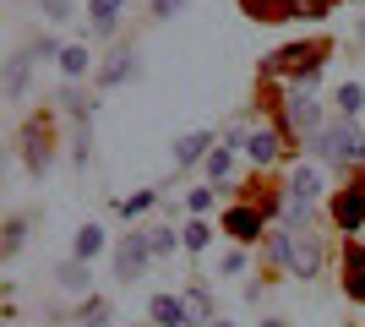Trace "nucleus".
I'll return each instance as SVG.
<instances>
[{"mask_svg":"<svg viewBox=\"0 0 365 327\" xmlns=\"http://www.w3.org/2000/svg\"><path fill=\"white\" fill-rule=\"evenodd\" d=\"M311 142H317V153H322V158H333V164H349V158H365V137L354 131L349 120H344V125H322V131H317Z\"/></svg>","mask_w":365,"mask_h":327,"instance_id":"obj_1","label":"nucleus"},{"mask_svg":"<svg viewBox=\"0 0 365 327\" xmlns=\"http://www.w3.org/2000/svg\"><path fill=\"white\" fill-rule=\"evenodd\" d=\"M289 273H300V279H311L322 267V246H317V234H305V229H289Z\"/></svg>","mask_w":365,"mask_h":327,"instance_id":"obj_2","label":"nucleus"},{"mask_svg":"<svg viewBox=\"0 0 365 327\" xmlns=\"http://www.w3.org/2000/svg\"><path fill=\"white\" fill-rule=\"evenodd\" d=\"M148 256H153V246H148V234H131L120 251H115V279H142V267H148Z\"/></svg>","mask_w":365,"mask_h":327,"instance_id":"obj_3","label":"nucleus"},{"mask_svg":"<svg viewBox=\"0 0 365 327\" xmlns=\"http://www.w3.org/2000/svg\"><path fill=\"white\" fill-rule=\"evenodd\" d=\"M289 125L305 131V137H317V131H322V104L311 98V88H294V93H289Z\"/></svg>","mask_w":365,"mask_h":327,"instance_id":"obj_4","label":"nucleus"},{"mask_svg":"<svg viewBox=\"0 0 365 327\" xmlns=\"http://www.w3.org/2000/svg\"><path fill=\"white\" fill-rule=\"evenodd\" d=\"M333 224H338V229H360V224H365V191L360 186H344L333 197Z\"/></svg>","mask_w":365,"mask_h":327,"instance_id":"obj_5","label":"nucleus"},{"mask_svg":"<svg viewBox=\"0 0 365 327\" xmlns=\"http://www.w3.org/2000/svg\"><path fill=\"white\" fill-rule=\"evenodd\" d=\"M224 229L235 234V240H257V234H262V213H257V207H229Z\"/></svg>","mask_w":365,"mask_h":327,"instance_id":"obj_6","label":"nucleus"},{"mask_svg":"<svg viewBox=\"0 0 365 327\" xmlns=\"http://www.w3.org/2000/svg\"><path fill=\"white\" fill-rule=\"evenodd\" d=\"M55 284H61L66 295H88V284H93V267H88V262H76V256H71V262H61V267H55Z\"/></svg>","mask_w":365,"mask_h":327,"instance_id":"obj_7","label":"nucleus"},{"mask_svg":"<svg viewBox=\"0 0 365 327\" xmlns=\"http://www.w3.org/2000/svg\"><path fill=\"white\" fill-rule=\"evenodd\" d=\"M153 327H185V300H175V295H153Z\"/></svg>","mask_w":365,"mask_h":327,"instance_id":"obj_8","label":"nucleus"},{"mask_svg":"<svg viewBox=\"0 0 365 327\" xmlns=\"http://www.w3.org/2000/svg\"><path fill=\"white\" fill-rule=\"evenodd\" d=\"M125 77H137V55H131V49H115V55H109V66H98V82H104V88H115V82H125Z\"/></svg>","mask_w":365,"mask_h":327,"instance_id":"obj_9","label":"nucleus"},{"mask_svg":"<svg viewBox=\"0 0 365 327\" xmlns=\"http://www.w3.org/2000/svg\"><path fill=\"white\" fill-rule=\"evenodd\" d=\"M245 11L257 22H289V16H300V6L294 0H245Z\"/></svg>","mask_w":365,"mask_h":327,"instance_id":"obj_10","label":"nucleus"},{"mask_svg":"<svg viewBox=\"0 0 365 327\" xmlns=\"http://www.w3.org/2000/svg\"><path fill=\"white\" fill-rule=\"evenodd\" d=\"M317 197H322V170H294V180H289V202L311 207Z\"/></svg>","mask_w":365,"mask_h":327,"instance_id":"obj_11","label":"nucleus"},{"mask_svg":"<svg viewBox=\"0 0 365 327\" xmlns=\"http://www.w3.org/2000/svg\"><path fill=\"white\" fill-rule=\"evenodd\" d=\"M207 147H213V131H191V137L175 142V164H197V158H207Z\"/></svg>","mask_w":365,"mask_h":327,"instance_id":"obj_12","label":"nucleus"},{"mask_svg":"<svg viewBox=\"0 0 365 327\" xmlns=\"http://www.w3.org/2000/svg\"><path fill=\"white\" fill-rule=\"evenodd\" d=\"M344 289H349V300H365V251L349 246V256H344Z\"/></svg>","mask_w":365,"mask_h":327,"instance_id":"obj_13","label":"nucleus"},{"mask_svg":"<svg viewBox=\"0 0 365 327\" xmlns=\"http://www.w3.org/2000/svg\"><path fill=\"white\" fill-rule=\"evenodd\" d=\"M28 71H33L28 55H11V61H6V98H22V93H28Z\"/></svg>","mask_w":365,"mask_h":327,"instance_id":"obj_14","label":"nucleus"},{"mask_svg":"<svg viewBox=\"0 0 365 327\" xmlns=\"http://www.w3.org/2000/svg\"><path fill=\"white\" fill-rule=\"evenodd\" d=\"M120 11H125V0H93V33H115V22H120Z\"/></svg>","mask_w":365,"mask_h":327,"instance_id":"obj_15","label":"nucleus"},{"mask_svg":"<svg viewBox=\"0 0 365 327\" xmlns=\"http://www.w3.org/2000/svg\"><path fill=\"white\" fill-rule=\"evenodd\" d=\"M44 142H49L44 125H28V170H33V175L49 170V147H44Z\"/></svg>","mask_w":365,"mask_h":327,"instance_id":"obj_16","label":"nucleus"},{"mask_svg":"<svg viewBox=\"0 0 365 327\" xmlns=\"http://www.w3.org/2000/svg\"><path fill=\"white\" fill-rule=\"evenodd\" d=\"M98 251H104V229H98V224H82V229H76V262H93Z\"/></svg>","mask_w":365,"mask_h":327,"instance_id":"obj_17","label":"nucleus"},{"mask_svg":"<svg viewBox=\"0 0 365 327\" xmlns=\"http://www.w3.org/2000/svg\"><path fill=\"white\" fill-rule=\"evenodd\" d=\"M185 322H213V300H207V289H202V284H197V289H185Z\"/></svg>","mask_w":365,"mask_h":327,"instance_id":"obj_18","label":"nucleus"},{"mask_svg":"<svg viewBox=\"0 0 365 327\" xmlns=\"http://www.w3.org/2000/svg\"><path fill=\"white\" fill-rule=\"evenodd\" d=\"M245 153L257 158V164H273L278 158V137L273 131H251V137H245Z\"/></svg>","mask_w":365,"mask_h":327,"instance_id":"obj_19","label":"nucleus"},{"mask_svg":"<svg viewBox=\"0 0 365 327\" xmlns=\"http://www.w3.org/2000/svg\"><path fill=\"white\" fill-rule=\"evenodd\" d=\"M88 66H93L88 44H66V49H61V71H66V77H82Z\"/></svg>","mask_w":365,"mask_h":327,"instance_id":"obj_20","label":"nucleus"},{"mask_svg":"<svg viewBox=\"0 0 365 327\" xmlns=\"http://www.w3.org/2000/svg\"><path fill=\"white\" fill-rule=\"evenodd\" d=\"M338 109H344V120H354V115L365 109V88L360 82H344V88H338Z\"/></svg>","mask_w":365,"mask_h":327,"instance_id":"obj_21","label":"nucleus"},{"mask_svg":"<svg viewBox=\"0 0 365 327\" xmlns=\"http://www.w3.org/2000/svg\"><path fill=\"white\" fill-rule=\"evenodd\" d=\"M82 327H109V300H88L82 306Z\"/></svg>","mask_w":365,"mask_h":327,"instance_id":"obj_22","label":"nucleus"},{"mask_svg":"<svg viewBox=\"0 0 365 327\" xmlns=\"http://www.w3.org/2000/svg\"><path fill=\"white\" fill-rule=\"evenodd\" d=\"M202 164H207V175H213V180H224V175L235 170V158H229V147H218V153H207V158H202Z\"/></svg>","mask_w":365,"mask_h":327,"instance_id":"obj_23","label":"nucleus"},{"mask_svg":"<svg viewBox=\"0 0 365 327\" xmlns=\"http://www.w3.org/2000/svg\"><path fill=\"white\" fill-rule=\"evenodd\" d=\"M22 240H28V224H22V218H11V224H6V256H16V251H22Z\"/></svg>","mask_w":365,"mask_h":327,"instance_id":"obj_24","label":"nucleus"},{"mask_svg":"<svg viewBox=\"0 0 365 327\" xmlns=\"http://www.w3.org/2000/svg\"><path fill=\"white\" fill-rule=\"evenodd\" d=\"M38 11H44L49 22H71V0H38Z\"/></svg>","mask_w":365,"mask_h":327,"instance_id":"obj_25","label":"nucleus"},{"mask_svg":"<svg viewBox=\"0 0 365 327\" xmlns=\"http://www.w3.org/2000/svg\"><path fill=\"white\" fill-rule=\"evenodd\" d=\"M148 246H153V256L175 251V229H148Z\"/></svg>","mask_w":365,"mask_h":327,"instance_id":"obj_26","label":"nucleus"},{"mask_svg":"<svg viewBox=\"0 0 365 327\" xmlns=\"http://www.w3.org/2000/svg\"><path fill=\"white\" fill-rule=\"evenodd\" d=\"M148 207H153V191H137V197H125V202H120V213L137 218V213H148Z\"/></svg>","mask_w":365,"mask_h":327,"instance_id":"obj_27","label":"nucleus"},{"mask_svg":"<svg viewBox=\"0 0 365 327\" xmlns=\"http://www.w3.org/2000/svg\"><path fill=\"white\" fill-rule=\"evenodd\" d=\"M180 240H185V251H202V246H207V229H202V224H185Z\"/></svg>","mask_w":365,"mask_h":327,"instance_id":"obj_28","label":"nucleus"},{"mask_svg":"<svg viewBox=\"0 0 365 327\" xmlns=\"http://www.w3.org/2000/svg\"><path fill=\"white\" fill-rule=\"evenodd\" d=\"M180 6H185V0H153V16L164 22V16H175V11H180Z\"/></svg>","mask_w":365,"mask_h":327,"instance_id":"obj_29","label":"nucleus"},{"mask_svg":"<svg viewBox=\"0 0 365 327\" xmlns=\"http://www.w3.org/2000/svg\"><path fill=\"white\" fill-rule=\"evenodd\" d=\"M213 207V191H191V213H207Z\"/></svg>","mask_w":365,"mask_h":327,"instance_id":"obj_30","label":"nucleus"},{"mask_svg":"<svg viewBox=\"0 0 365 327\" xmlns=\"http://www.w3.org/2000/svg\"><path fill=\"white\" fill-rule=\"evenodd\" d=\"M262 327H289V322H262Z\"/></svg>","mask_w":365,"mask_h":327,"instance_id":"obj_31","label":"nucleus"},{"mask_svg":"<svg viewBox=\"0 0 365 327\" xmlns=\"http://www.w3.org/2000/svg\"><path fill=\"white\" fill-rule=\"evenodd\" d=\"M207 327H235V322H207Z\"/></svg>","mask_w":365,"mask_h":327,"instance_id":"obj_32","label":"nucleus"}]
</instances>
